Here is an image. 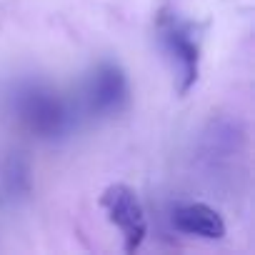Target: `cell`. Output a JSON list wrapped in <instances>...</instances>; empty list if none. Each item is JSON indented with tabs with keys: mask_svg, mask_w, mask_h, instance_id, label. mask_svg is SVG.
<instances>
[{
	"mask_svg": "<svg viewBox=\"0 0 255 255\" xmlns=\"http://www.w3.org/2000/svg\"><path fill=\"white\" fill-rule=\"evenodd\" d=\"M13 108L23 128H28L38 138L53 140L70 130L73 118H70L65 100L45 85L28 83L18 88V93L13 95Z\"/></svg>",
	"mask_w": 255,
	"mask_h": 255,
	"instance_id": "obj_1",
	"label": "cell"
},
{
	"mask_svg": "<svg viewBox=\"0 0 255 255\" xmlns=\"http://www.w3.org/2000/svg\"><path fill=\"white\" fill-rule=\"evenodd\" d=\"M98 203L105 210L108 220L123 233V250L135 253L148 235V220L138 193L125 183H115L103 190Z\"/></svg>",
	"mask_w": 255,
	"mask_h": 255,
	"instance_id": "obj_2",
	"label": "cell"
},
{
	"mask_svg": "<svg viewBox=\"0 0 255 255\" xmlns=\"http://www.w3.org/2000/svg\"><path fill=\"white\" fill-rule=\"evenodd\" d=\"M88 110L98 118H115L130 105V83L118 63L103 60L95 65L85 83Z\"/></svg>",
	"mask_w": 255,
	"mask_h": 255,
	"instance_id": "obj_3",
	"label": "cell"
},
{
	"mask_svg": "<svg viewBox=\"0 0 255 255\" xmlns=\"http://www.w3.org/2000/svg\"><path fill=\"white\" fill-rule=\"evenodd\" d=\"M160 38L165 50L175 58L178 63V93L185 95L195 80H198V63H200V48L198 43L190 38L188 25H183L175 15H165L160 18Z\"/></svg>",
	"mask_w": 255,
	"mask_h": 255,
	"instance_id": "obj_4",
	"label": "cell"
},
{
	"mask_svg": "<svg viewBox=\"0 0 255 255\" xmlns=\"http://www.w3.org/2000/svg\"><path fill=\"white\" fill-rule=\"evenodd\" d=\"M173 225L175 230L185 235H198L208 240L225 238V223L218 210H213L205 203H185L173 210Z\"/></svg>",
	"mask_w": 255,
	"mask_h": 255,
	"instance_id": "obj_5",
	"label": "cell"
},
{
	"mask_svg": "<svg viewBox=\"0 0 255 255\" xmlns=\"http://www.w3.org/2000/svg\"><path fill=\"white\" fill-rule=\"evenodd\" d=\"M8 198H18L30 193V165L28 160H23L20 155H13L5 165H3V175H0Z\"/></svg>",
	"mask_w": 255,
	"mask_h": 255,
	"instance_id": "obj_6",
	"label": "cell"
}]
</instances>
